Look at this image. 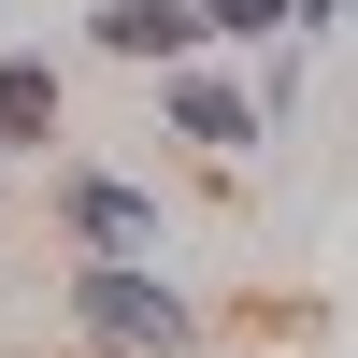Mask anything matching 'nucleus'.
<instances>
[{"mask_svg": "<svg viewBox=\"0 0 358 358\" xmlns=\"http://www.w3.org/2000/svg\"><path fill=\"white\" fill-rule=\"evenodd\" d=\"M72 330L101 358H187V301H172L143 258H86L72 273Z\"/></svg>", "mask_w": 358, "mask_h": 358, "instance_id": "obj_1", "label": "nucleus"}, {"mask_svg": "<svg viewBox=\"0 0 358 358\" xmlns=\"http://www.w3.org/2000/svg\"><path fill=\"white\" fill-rule=\"evenodd\" d=\"M72 229H86L101 258H129V244H158V201L115 187V172H72Z\"/></svg>", "mask_w": 358, "mask_h": 358, "instance_id": "obj_2", "label": "nucleus"}, {"mask_svg": "<svg viewBox=\"0 0 358 358\" xmlns=\"http://www.w3.org/2000/svg\"><path fill=\"white\" fill-rule=\"evenodd\" d=\"M101 43L115 57H187L201 43V0H101Z\"/></svg>", "mask_w": 358, "mask_h": 358, "instance_id": "obj_3", "label": "nucleus"}, {"mask_svg": "<svg viewBox=\"0 0 358 358\" xmlns=\"http://www.w3.org/2000/svg\"><path fill=\"white\" fill-rule=\"evenodd\" d=\"M172 115H187V143H258V115L229 86H172Z\"/></svg>", "mask_w": 358, "mask_h": 358, "instance_id": "obj_4", "label": "nucleus"}, {"mask_svg": "<svg viewBox=\"0 0 358 358\" xmlns=\"http://www.w3.org/2000/svg\"><path fill=\"white\" fill-rule=\"evenodd\" d=\"M43 115H57V86H43V72H0V143H29Z\"/></svg>", "mask_w": 358, "mask_h": 358, "instance_id": "obj_5", "label": "nucleus"}, {"mask_svg": "<svg viewBox=\"0 0 358 358\" xmlns=\"http://www.w3.org/2000/svg\"><path fill=\"white\" fill-rule=\"evenodd\" d=\"M201 29H258V43H273V29H287V0H201Z\"/></svg>", "mask_w": 358, "mask_h": 358, "instance_id": "obj_6", "label": "nucleus"}, {"mask_svg": "<svg viewBox=\"0 0 358 358\" xmlns=\"http://www.w3.org/2000/svg\"><path fill=\"white\" fill-rule=\"evenodd\" d=\"M287 15H315V29H344V15H358V0H287Z\"/></svg>", "mask_w": 358, "mask_h": 358, "instance_id": "obj_7", "label": "nucleus"}]
</instances>
